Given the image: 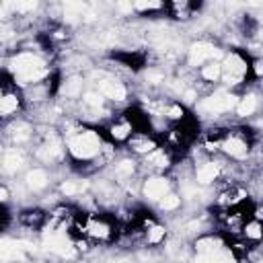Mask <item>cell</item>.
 I'll list each match as a JSON object with an SVG mask.
<instances>
[{
  "instance_id": "20",
  "label": "cell",
  "mask_w": 263,
  "mask_h": 263,
  "mask_svg": "<svg viewBox=\"0 0 263 263\" xmlns=\"http://www.w3.org/2000/svg\"><path fill=\"white\" fill-rule=\"evenodd\" d=\"M148 163H150L152 167H156V169H167V167L171 165V159H169V154H167L165 150L156 148L152 154H148Z\"/></svg>"
},
{
  "instance_id": "1",
  "label": "cell",
  "mask_w": 263,
  "mask_h": 263,
  "mask_svg": "<svg viewBox=\"0 0 263 263\" xmlns=\"http://www.w3.org/2000/svg\"><path fill=\"white\" fill-rule=\"evenodd\" d=\"M101 138L93 130H78L68 140V152L76 161H93L103 152Z\"/></svg>"
},
{
  "instance_id": "30",
  "label": "cell",
  "mask_w": 263,
  "mask_h": 263,
  "mask_svg": "<svg viewBox=\"0 0 263 263\" xmlns=\"http://www.w3.org/2000/svg\"><path fill=\"white\" fill-rule=\"evenodd\" d=\"M80 89H82V84H80L78 80H68V82L64 84V93H66L68 97H76V95L80 93Z\"/></svg>"
},
{
  "instance_id": "25",
  "label": "cell",
  "mask_w": 263,
  "mask_h": 263,
  "mask_svg": "<svg viewBox=\"0 0 263 263\" xmlns=\"http://www.w3.org/2000/svg\"><path fill=\"white\" fill-rule=\"evenodd\" d=\"M134 165H136V163L130 161V159L118 163V165H115V175H118V177H132V173H134V169H136Z\"/></svg>"
},
{
  "instance_id": "3",
  "label": "cell",
  "mask_w": 263,
  "mask_h": 263,
  "mask_svg": "<svg viewBox=\"0 0 263 263\" xmlns=\"http://www.w3.org/2000/svg\"><path fill=\"white\" fill-rule=\"evenodd\" d=\"M220 148L224 150V154H228L230 159H237V161L247 159V154H249V142H247V138L243 134H237V132L228 134L222 140V146Z\"/></svg>"
},
{
  "instance_id": "13",
  "label": "cell",
  "mask_w": 263,
  "mask_h": 263,
  "mask_svg": "<svg viewBox=\"0 0 263 263\" xmlns=\"http://www.w3.org/2000/svg\"><path fill=\"white\" fill-rule=\"evenodd\" d=\"M132 132H134V128H132V122H128V120H120V122H115V124L109 126V136L113 140H118V142L130 140L134 136Z\"/></svg>"
},
{
  "instance_id": "4",
  "label": "cell",
  "mask_w": 263,
  "mask_h": 263,
  "mask_svg": "<svg viewBox=\"0 0 263 263\" xmlns=\"http://www.w3.org/2000/svg\"><path fill=\"white\" fill-rule=\"evenodd\" d=\"M218 54L216 47L208 41H195L187 51V62L189 66H203Z\"/></svg>"
},
{
  "instance_id": "23",
  "label": "cell",
  "mask_w": 263,
  "mask_h": 263,
  "mask_svg": "<svg viewBox=\"0 0 263 263\" xmlns=\"http://www.w3.org/2000/svg\"><path fill=\"white\" fill-rule=\"evenodd\" d=\"M179 206H181V197L177 193H169L161 199V210H165V212H173Z\"/></svg>"
},
{
  "instance_id": "26",
  "label": "cell",
  "mask_w": 263,
  "mask_h": 263,
  "mask_svg": "<svg viewBox=\"0 0 263 263\" xmlns=\"http://www.w3.org/2000/svg\"><path fill=\"white\" fill-rule=\"evenodd\" d=\"M84 187H86V183H76V181H64L60 189H62V193H64V195H68V197H70V195H76V193H80V191H82Z\"/></svg>"
},
{
  "instance_id": "9",
  "label": "cell",
  "mask_w": 263,
  "mask_h": 263,
  "mask_svg": "<svg viewBox=\"0 0 263 263\" xmlns=\"http://www.w3.org/2000/svg\"><path fill=\"white\" fill-rule=\"evenodd\" d=\"M128 144H130V150H134L138 154H152L156 148H159V146H156V142L148 134H134L128 140Z\"/></svg>"
},
{
  "instance_id": "10",
  "label": "cell",
  "mask_w": 263,
  "mask_h": 263,
  "mask_svg": "<svg viewBox=\"0 0 263 263\" xmlns=\"http://www.w3.org/2000/svg\"><path fill=\"white\" fill-rule=\"evenodd\" d=\"M218 175H220V165H216V163H203L195 171V183L210 185V183H214L218 179Z\"/></svg>"
},
{
  "instance_id": "6",
  "label": "cell",
  "mask_w": 263,
  "mask_h": 263,
  "mask_svg": "<svg viewBox=\"0 0 263 263\" xmlns=\"http://www.w3.org/2000/svg\"><path fill=\"white\" fill-rule=\"evenodd\" d=\"M222 70H224V74L245 76L247 70H249V62L241 51H230V54H226V58L222 62Z\"/></svg>"
},
{
  "instance_id": "8",
  "label": "cell",
  "mask_w": 263,
  "mask_h": 263,
  "mask_svg": "<svg viewBox=\"0 0 263 263\" xmlns=\"http://www.w3.org/2000/svg\"><path fill=\"white\" fill-rule=\"evenodd\" d=\"M84 232L97 241H107L111 237V226L103 218H89V222L84 224Z\"/></svg>"
},
{
  "instance_id": "28",
  "label": "cell",
  "mask_w": 263,
  "mask_h": 263,
  "mask_svg": "<svg viewBox=\"0 0 263 263\" xmlns=\"http://www.w3.org/2000/svg\"><path fill=\"white\" fill-rule=\"evenodd\" d=\"M165 9L163 3H134V11L138 13H150V11H161Z\"/></svg>"
},
{
  "instance_id": "34",
  "label": "cell",
  "mask_w": 263,
  "mask_h": 263,
  "mask_svg": "<svg viewBox=\"0 0 263 263\" xmlns=\"http://www.w3.org/2000/svg\"><path fill=\"white\" fill-rule=\"evenodd\" d=\"M195 91H185V101H189V103H193L195 101Z\"/></svg>"
},
{
  "instance_id": "27",
  "label": "cell",
  "mask_w": 263,
  "mask_h": 263,
  "mask_svg": "<svg viewBox=\"0 0 263 263\" xmlns=\"http://www.w3.org/2000/svg\"><path fill=\"white\" fill-rule=\"evenodd\" d=\"M167 118L173 120V122H181L185 118V109L181 107L179 103H173V105H169V107H167Z\"/></svg>"
},
{
  "instance_id": "29",
  "label": "cell",
  "mask_w": 263,
  "mask_h": 263,
  "mask_svg": "<svg viewBox=\"0 0 263 263\" xmlns=\"http://www.w3.org/2000/svg\"><path fill=\"white\" fill-rule=\"evenodd\" d=\"M103 99H105V97H103L101 93H86V95H84V103L91 105V107H101Z\"/></svg>"
},
{
  "instance_id": "22",
  "label": "cell",
  "mask_w": 263,
  "mask_h": 263,
  "mask_svg": "<svg viewBox=\"0 0 263 263\" xmlns=\"http://www.w3.org/2000/svg\"><path fill=\"white\" fill-rule=\"evenodd\" d=\"M23 165V156L17 150H7L5 154V171H17Z\"/></svg>"
},
{
  "instance_id": "7",
  "label": "cell",
  "mask_w": 263,
  "mask_h": 263,
  "mask_svg": "<svg viewBox=\"0 0 263 263\" xmlns=\"http://www.w3.org/2000/svg\"><path fill=\"white\" fill-rule=\"evenodd\" d=\"M99 93H101L105 99H111V101H118V103L126 101V97H128V89H126L122 82H118V80H107V78L99 82Z\"/></svg>"
},
{
  "instance_id": "19",
  "label": "cell",
  "mask_w": 263,
  "mask_h": 263,
  "mask_svg": "<svg viewBox=\"0 0 263 263\" xmlns=\"http://www.w3.org/2000/svg\"><path fill=\"white\" fill-rule=\"evenodd\" d=\"M146 226H148V230H146V241H148L150 245H161V243L165 241V237H167L165 226L152 224V222H146Z\"/></svg>"
},
{
  "instance_id": "12",
  "label": "cell",
  "mask_w": 263,
  "mask_h": 263,
  "mask_svg": "<svg viewBox=\"0 0 263 263\" xmlns=\"http://www.w3.org/2000/svg\"><path fill=\"white\" fill-rule=\"evenodd\" d=\"M222 241L218 239V237H214V235H210V237H201V239H197V243H195V251H197V255H210V253H216V251H222Z\"/></svg>"
},
{
  "instance_id": "32",
  "label": "cell",
  "mask_w": 263,
  "mask_h": 263,
  "mask_svg": "<svg viewBox=\"0 0 263 263\" xmlns=\"http://www.w3.org/2000/svg\"><path fill=\"white\" fill-rule=\"evenodd\" d=\"M0 199H3L5 203L9 201V189H7V185H3V187H0Z\"/></svg>"
},
{
  "instance_id": "18",
  "label": "cell",
  "mask_w": 263,
  "mask_h": 263,
  "mask_svg": "<svg viewBox=\"0 0 263 263\" xmlns=\"http://www.w3.org/2000/svg\"><path fill=\"white\" fill-rule=\"evenodd\" d=\"M255 109H257V97H255V95H245V97H241V99H239L237 113H239L241 118H249V115H253V113H255Z\"/></svg>"
},
{
  "instance_id": "15",
  "label": "cell",
  "mask_w": 263,
  "mask_h": 263,
  "mask_svg": "<svg viewBox=\"0 0 263 263\" xmlns=\"http://www.w3.org/2000/svg\"><path fill=\"white\" fill-rule=\"evenodd\" d=\"M222 74H224V70H222V64L220 62H208L199 70V76L206 82H218L222 78Z\"/></svg>"
},
{
  "instance_id": "24",
  "label": "cell",
  "mask_w": 263,
  "mask_h": 263,
  "mask_svg": "<svg viewBox=\"0 0 263 263\" xmlns=\"http://www.w3.org/2000/svg\"><path fill=\"white\" fill-rule=\"evenodd\" d=\"M23 222H25L29 228L39 226V224L43 222V212H39V210H31V212L23 214Z\"/></svg>"
},
{
  "instance_id": "11",
  "label": "cell",
  "mask_w": 263,
  "mask_h": 263,
  "mask_svg": "<svg viewBox=\"0 0 263 263\" xmlns=\"http://www.w3.org/2000/svg\"><path fill=\"white\" fill-rule=\"evenodd\" d=\"M19 107H21V97L17 95V91L5 89L3 99H0V113H3V118H9V115L17 113Z\"/></svg>"
},
{
  "instance_id": "31",
  "label": "cell",
  "mask_w": 263,
  "mask_h": 263,
  "mask_svg": "<svg viewBox=\"0 0 263 263\" xmlns=\"http://www.w3.org/2000/svg\"><path fill=\"white\" fill-rule=\"evenodd\" d=\"M251 68H253V74L255 76H263V60H255Z\"/></svg>"
},
{
  "instance_id": "2",
  "label": "cell",
  "mask_w": 263,
  "mask_h": 263,
  "mask_svg": "<svg viewBox=\"0 0 263 263\" xmlns=\"http://www.w3.org/2000/svg\"><path fill=\"white\" fill-rule=\"evenodd\" d=\"M239 105V97L237 95H230V93H216L214 97H210L203 101V107L208 113H226L230 109H237Z\"/></svg>"
},
{
  "instance_id": "5",
  "label": "cell",
  "mask_w": 263,
  "mask_h": 263,
  "mask_svg": "<svg viewBox=\"0 0 263 263\" xmlns=\"http://www.w3.org/2000/svg\"><path fill=\"white\" fill-rule=\"evenodd\" d=\"M171 193V183L167 177H152L144 183V195L148 199H154V201H161L165 195Z\"/></svg>"
},
{
  "instance_id": "33",
  "label": "cell",
  "mask_w": 263,
  "mask_h": 263,
  "mask_svg": "<svg viewBox=\"0 0 263 263\" xmlns=\"http://www.w3.org/2000/svg\"><path fill=\"white\" fill-rule=\"evenodd\" d=\"M253 216H255V220H259V222L263 220V206H259V208H255V214H253Z\"/></svg>"
},
{
  "instance_id": "17",
  "label": "cell",
  "mask_w": 263,
  "mask_h": 263,
  "mask_svg": "<svg viewBox=\"0 0 263 263\" xmlns=\"http://www.w3.org/2000/svg\"><path fill=\"white\" fill-rule=\"evenodd\" d=\"M25 181H27V185H29L31 189H43V187L47 185L49 177H47V173H45L43 169H31V171L27 173Z\"/></svg>"
},
{
  "instance_id": "14",
  "label": "cell",
  "mask_w": 263,
  "mask_h": 263,
  "mask_svg": "<svg viewBox=\"0 0 263 263\" xmlns=\"http://www.w3.org/2000/svg\"><path fill=\"white\" fill-rule=\"evenodd\" d=\"M245 197H247V191H245L243 187H228L226 191H222V193H220L218 203H220V206H226V208H228V206L232 208V206L241 203Z\"/></svg>"
},
{
  "instance_id": "21",
  "label": "cell",
  "mask_w": 263,
  "mask_h": 263,
  "mask_svg": "<svg viewBox=\"0 0 263 263\" xmlns=\"http://www.w3.org/2000/svg\"><path fill=\"white\" fill-rule=\"evenodd\" d=\"M243 235L249 241H261L263 239V224L259 220H251L243 226Z\"/></svg>"
},
{
  "instance_id": "16",
  "label": "cell",
  "mask_w": 263,
  "mask_h": 263,
  "mask_svg": "<svg viewBox=\"0 0 263 263\" xmlns=\"http://www.w3.org/2000/svg\"><path fill=\"white\" fill-rule=\"evenodd\" d=\"M197 263H237V259L230 251H216L210 255H199Z\"/></svg>"
}]
</instances>
